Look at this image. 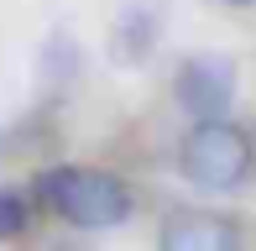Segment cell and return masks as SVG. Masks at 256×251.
<instances>
[{"instance_id":"1","label":"cell","mask_w":256,"mask_h":251,"mask_svg":"<svg viewBox=\"0 0 256 251\" xmlns=\"http://www.w3.org/2000/svg\"><path fill=\"white\" fill-rule=\"evenodd\" d=\"M37 199L42 210H52L63 225L74 230H115V225L131 220L136 199L104 168H84V162H58L37 178Z\"/></svg>"},{"instance_id":"2","label":"cell","mask_w":256,"mask_h":251,"mask_svg":"<svg viewBox=\"0 0 256 251\" xmlns=\"http://www.w3.org/2000/svg\"><path fill=\"white\" fill-rule=\"evenodd\" d=\"M178 173L209 194H230L251 178V136L236 120H194L178 142Z\"/></svg>"},{"instance_id":"3","label":"cell","mask_w":256,"mask_h":251,"mask_svg":"<svg viewBox=\"0 0 256 251\" xmlns=\"http://www.w3.org/2000/svg\"><path fill=\"white\" fill-rule=\"evenodd\" d=\"M230 100H236V63L225 52H199L183 63L178 74V105L194 120H225Z\"/></svg>"},{"instance_id":"4","label":"cell","mask_w":256,"mask_h":251,"mask_svg":"<svg viewBox=\"0 0 256 251\" xmlns=\"http://www.w3.org/2000/svg\"><path fill=\"white\" fill-rule=\"evenodd\" d=\"M157 246L162 251H240V225L214 210H183L172 220H162Z\"/></svg>"},{"instance_id":"5","label":"cell","mask_w":256,"mask_h":251,"mask_svg":"<svg viewBox=\"0 0 256 251\" xmlns=\"http://www.w3.org/2000/svg\"><path fill=\"white\" fill-rule=\"evenodd\" d=\"M26 230V199L16 188H0V241H16Z\"/></svg>"},{"instance_id":"6","label":"cell","mask_w":256,"mask_h":251,"mask_svg":"<svg viewBox=\"0 0 256 251\" xmlns=\"http://www.w3.org/2000/svg\"><path fill=\"white\" fill-rule=\"evenodd\" d=\"M52 251H89V246H52Z\"/></svg>"},{"instance_id":"7","label":"cell","mask_w":256,"mask_h":251,"mask_svg":"<svg viewBox=\"0 0 256 251\" xmlns=\"http://www.w3.org/2000/svg\"><path fill=\"white\" fill-rule=\"evenodd\" d=\"M225 6H256V0H225Z\"/></svg>"}]
</instances>
